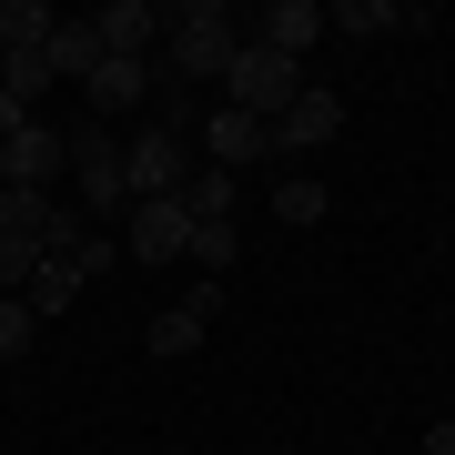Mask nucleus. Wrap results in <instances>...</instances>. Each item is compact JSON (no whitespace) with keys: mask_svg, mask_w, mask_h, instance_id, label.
I'll return each instance as SVG.
<instances>
[{"mask_svg":"<svg viewBox=\"0 0 455 455\" xmlns=\"http://www.w3.org/2000/svg\"><path fill=\"white\" fill-rule=\"evenodd\" d=\"M163 31H172V82H182V92H193V82H223L233 51H243V20H233L223 0H182Z\"/></svg>","mask_w":455,"mask_h":455,"instance_id":"nucleus-1","label":"nucleus"},{"mask_svg":"<svg viewBox=\"0 0 455 455\" xmlns=\"http://www.w3.org/2000/svg\"><path fill=\"white\" fill-rule=\"evenodd\" d=\"M203 163H193V132H163V122H142L122 142V193L132 203H163V193H182Z\"/></svg>","mask_w":455,"mask_h":455,"instance_id":"nucleus-2","label":"nucleus"},{"mask_svg":"<svg viewBox=\"0 0 455 455\" xmlns=\"http://www.w3.org/2000/svg\"><path fill=\"white\" fill-rule=\"evenodd\" d=\"M223 82H233V112H253V122H274L283 101L304 92V61H283V51H263V41L243 31V51H233V71H223Z\"/></svg>","mask_w":455,"mask_h":455,"instance_id":"nucleus-3","label":"nucleus"},{"mask_svg":"<svg viewBox=\"0 0 455 455\" xmlns=\"http://www.w3.org/2000/svg\"><path fill=\"white\" fill-rule=\"evenodd\" d=\"M71 182H82V212H122L132 193H122V142L101 122H82L71 132Z\"/></svg>","mask_w":455,"mask_h":455,"instance_id":"nucleus-4","label":"nucleus"},{"mask_svg":"<svg viewBox=\"0 0 455 455\" xmlns=\"http://www.w3.org/2000/svg\"><path fill=\"white\" fill-rule=\"evenodd\" d=\"M0 172H11V193H51V182L71 172V132H51V122L11 132V142H0Z\"/></svg>","mask_w":455,"mask_h":455,"instance_id":"nucleus-5","label":"nucleus"},{"mask_svg":"<svg viewBox=\"0 0 455 455\" xmlns=\"http://www.w3.org/2000/svg\"><path fill=\"white\" fill-rule=\"evenodd\" d=\"M212 314H223V283H203V274H193V293H182V304H163V314H152V334H142V344H152V355H163V364H172V355H203V334H212Z\"/></svg>","mask_w":455,"mask_h":455,"instance_id":"nucleus-6","label":"nucleus"},{"mask_svg":"<svg viewBox=\"0 0 455 455\" xmlns=\"http://www.w3.org/2000/svg\"><path fill=\"white\" fill-rule=\"evenodd\" d=\"M263 132H274V152H314V142H334V132H344V101H334L324 82H304V92H293Z\"/></svg>","mask_w":455,"mask_h":455,"instance_id":"nucleus-7","label":"nucleus"},{"mask_svg":"<svg viewBox=\"0 0 455 455\" xmlns=\"http://www.w3.org/2000/svg\"><path fill=\"white\" fill-rule=\"evenodd\" d=\"M182 243H193V212H182L172 193L163 203H132V233H122L132 263H182Z\"/></svg>","mask_w":455,"mask_h":455,"instance_id":"nucleus-8","label":"nucleus"},{"mask_svg":"<svg viewBox=\"0 0 455 455\" xmlns=\"http://www.w3.org/2000/svg\"><path fill=\"white\" fill-rule=\"evenodd\" d=\"M92 31H101V61H152L163 11H152V0H112V11H92Z\"/></svg>","mask_w":455,"mask_h":455,"instance_id":"nucleus-9","label":"nucleus"},{"mask_svg":"<svg viewBox=\"0 0 455 455\" xmlns=\"http://www.w3.org/2000/svg\"><path fill=\"white\" fill-rule=\"evenodd\" d=\"M274 152V132H263L253 112H203V163L212 172H243V163H263Z\"/></svg>","mask_w":455,"mask_h":455,"instance_id":"nucleus-10","label":"nucleus"},{"mask_svg":"<svg viewBox=\"0 0 455 455\" xmlns=\"http://www.w3.org/2000/svg\"><path fill=\"white\" fill-rule=\"evenodd\" d=\"M253 41H263V51H283V61H304V51L324 41V11H314V0H274V11L253 20Z\"/></svg>","mask_w":455,"mask_h":455,"instance_id":"nucleus-11","label":"nucleus"},{"mask_svg":"<svg viewBox=\"0 0 455 455\" xmlns=\"http://www.w3.org/2000/svg\"><path fill=\"white\" fill-rule=\"evenodd\" d=\"M82 263H71V253H41V274L31 283H20V304H31V324H51V314H71V304H82Z\"/></svg>","mask_w":455,"mask_h":455,"instance_id":"nucleus-12","label":"nucleus"},{"mask_svg":"<svg viewBox=\"0 0 455 455\" xmlns=\"http://www.w3.org/2000/svg\"><path fill=\"white\" fill-rule=\"evenodd\" d=\"M41 61H51V82H92V71H101V31H92V20H51Z\"/></svg>","mask_w":455,"mask_h":455,"instance_id":"nucleus-13","label":"nucleus"},{"mask_svg":"<svg viewBox=\"0 0 455 455\" xmlns=\"http://www.w3.org/2000/svg\"><path fill=\"white\" fill-rule=\"evenodd\" d=\"M82 101H92V112H142V101H152V61H101L82 82Z\"/></svg>","mask_w":455,"mask_h":455,"instance_id":"nucleus-14","label":"nucleus"},{"mask_svg":"<svg viewBox=\"0 0 455 455\" xmlns=\"http://www.w3.org/2000/svg\"><path fill=\"white\" fill-rule=\"evenodd\" d=\"M182 212H193V223H233V203H243V172H193V182H182V193H172Z\"/></svg>","mask_w":455,"mask_h":455,"instance_id":"nucleus-15","label":"nucleus"},{"mask_svg":"<svg viewBox=\"0 0 455 455\" xmlns=\"http://www.w3.org/2000/svg\"><path fill=\"white\" fill-rule=\"evenodd\" d=\"M233 253H243V243H233V223H193V243H182V263H193L203 283H223V274H233Z\"/></svg>","mask_w":455,"mask_h":455,"instance_id":"nucleus-16","label":"nucleus"},{"mask_svg":"<svg viewBox=\"0 0 455 455\" xmlns=\"http://www.w3.org/2000/svg\"><path fill=\"white\" fill-rule=\"evenodd\" d=\"M324 31H344V41H385V31H405V11H385V0H344V11H324Z\"/></svg>","mask_w":455,"mask_h":455,"instance_id":"nucleus-17","label":"nucleus"},{"mask_svg":"<svg viewBox=\"0 0 455 455\" xmlns=\"http://www.w3.org/2000/svg\"><path fill=\"white\" fill-rule=\"evenodd\" d=\"M0 92H11L20 112H41V92H51V61H41V51H0Z\"/></svg>","mask_w":455,"mask_h":455,"instance_id":"nucleus-18","label":"nucleus"},{"mask_svg":"<svg viewBox=\"0 0 455 455\" xmlns=\"http://www.w3.org/2000/svg\"><path fill=\"white\" fill-rule=\"evenodd\" d=\"M51 41V11L41 0H0V51H41Z\"/></svg>","mask_w":455,"mask_h":455,"instance_id":"nucleus-19","label":"nucleus"},{"mask_svg":"<svg viewBox=\"0 0 455 455\" xmlns=\"http://www.w3.org/2000/svg\"><path fill=\"white\" fill-rule=\"evenodd\" d=\"M274 212H283V223H324V182H314V172H283L274 182Z\"/></svg>","mask_w":455,"mask_h":455,"instance_id":"nucleus-20","label":"nucleus"},{"mask_svg":"<svg viewBox=\"0 0 455 455\" xmlns=\"http://www.w3.org/2000/svg\"><path fill=\"white\" fill-rule=\"evenodd\" d=\"M41 274V233H0V293H20Z\"/></svg>","mask_w":455,"mask_h":455,"instance_id":"nucleus-21","label":"nucleus"},{"mask_svg":"<svg viewBox=\"0 0 455 455\" xmlns=\"http://www.w3.org/2000/svg\"><path fill=\"white\" fill-rule=\"evenodd\" d=\"M51 223V193H0V233H41Z\"/></svg>","mask_w":455,"mask_h":455,"instance_id":"nucleus-22","label":"nucleus"},{"mask_svg":"<svg viewBox=\"0 0 455 455\" xmlns=\"http://www.w3.org/2000/svg\"><path fill=\"white\" fill-rule=\"evenodd\" d=\"M20 344H31V304H20V293H0V364H11Z\"/></svg>","mask_w":455,"mask_h":455,"instance_id":"nucleus-23","label":"nucleus"},{"mask_svg":"<svg viewBox=\"0 0 455 455\" xmlns=\"http://www.w3.org/2000/svg\"><path fill=\"white\" fill-rule=\"evenodd\" d=\"M31 122H41V112H20V101L0 92V142H11V132H31Z\"/></svg>","mask_w":455,"mask_h":455,"instance_id":"nucleus-24","label":"nucleus"},{"mask_svg":"<svg viewBox=\"0 0 455 455\" xmlns=\"http://www.w3.org/2000/svg\"><path fill=\"white\" fill-rule=\"evenodd\" d=\"M425 455H455V425H425Z\"/></svg>","mask_w":455,"mask_h":455,"instance_id":"nucleus-25","label":"nucleus"},{"mask_svg":"<svg viewBox=\"0 0 455 455\" xmlns=\"http://www.w3.org/2000/svg\"><path fill=\"white\" fill-rule=\"evenodd\" d=\"M0 193H11V172H0Z\"/></svg>","mask_w":455,"mask_h":455,"instance_id":"nucleus-26","label":"nucleus"}]
</instances>
